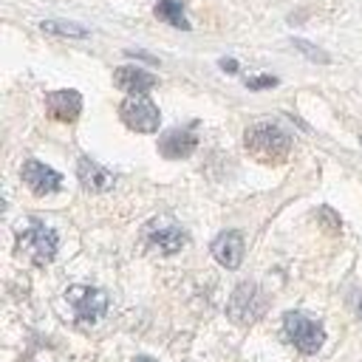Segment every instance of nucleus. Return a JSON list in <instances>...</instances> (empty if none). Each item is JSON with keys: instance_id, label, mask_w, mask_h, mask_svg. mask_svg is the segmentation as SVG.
<instances>
[{"instance_id": "2", "label": "nucleus", "mask_w": 362, "mask_h": 362, "mask_svg": "<svg viewBox=\"0 0 362 362\" xmlns=\"http://www.w3.org/2000/svg\"><path fill=\"white\" fill-rule=\"evenodd\" d=\"M57 243H59V240H57V232L48 229L45 223H37V221H31L25 229H20V238H17L20 252H23L34 266L51 263L54 255H57Z\"/></svg>"}, {"instance_id": "20", "label": "nucleus", "mask_w": 362, "mask_h": 362, "mask_svg": "<svg viewBox=\"0 0 362 362\" xmlns=\"http://www.w3.org/2000/svg\"><path fill=\"white\" fill-rule=\"evenodd\" d=\"M133 362H156V359H153V356H136Z\"/></svg>"}, {"instance_id": "1", "label": "nucleus", "mask_w": 362, "mask_h": 362, "mask_svg": "<svg viewBox=\"0 0 362 362\" xmlns=\"http://www.w3.org/2000/svg\"><path fill=\"white\" fill-rule=\"evenodd\" d=\"M243 144H246V150L257 161L272 164V161H283L288 156L291 139H288V133L280 124H274V122H257V124H252L246 130Z\"/></svg>"}, {"instance_id": "3", "label": "nucleus", "mask_w": 362, "mask_h": 362, "mask_svg": "<svg viewBox=\"0 0 362 362\" xmlns=\"http://www.w3.org/2000/svg\"><path fill=\"white\" fill-rule=\"evenodd\" d=\"M119 116L122 122L136 130V133H156L158 130V122H161V113L158 107L144 96V93H130L122 107H119Z\"/></svg>"}, {"instance_id": "16", "label": "nucleus", "mask_w": 362, "mask_h": 362, "mask_svg": "<svg viewBox=\"0 0 362 362\" xmlns=\"http://www.w3.org/2000/svg\"><path fill=\"white\" fill-rule=\"evenodd\" d=\"M294 48H300L308 59H314V62H328V57L317 48V45H311V42H305V40H294Z\"/></svg>"}, {"instance_id": "15", "label": "nucleus", "mask_w": 362, "mask_h": 362, "mask_svg": "<svg viewBox=\"0 0 362 362\" xmlns=\"http://www.w3.org/2000/svg\"><path fill=\"white\" fill-rule=\"evenodd\" d=\"M40 28L48 34H62V37H88V28H82L76 23H62V20H45V23H40Z\"/></svg>"}, {"instance_id": "5", "label": "nucleus", "mask_w": 362, "mask_h": 362, "mask_svg": "<svg viewBox=\"0 0 362 362\" xmlns=\"http://www.w3.org/2000/svg\"><path fill=\"white\" fill-rule=\"evenodd\" d=\"M283 328H286V337L303 351V354H317L322 348V325L300 311H288L286 320H283Z\"/></svg>"}, {"instance_id": "13", "label": "nucleus", "mask_w": 362, "mask_h": 362, "mask_svg": "<svg viewBox=\"0 0 362 362\" xmlns=\"http://www.w3.org/2000/svg\"><path fill=\"white\" fill-rule=\"evenodd\" d=\"M76 175H79V181H82V187L90 189V192H105V189L113 187V173L105 170L102 164H96V161L88 158V156L79 158V164H76Z\"/></svg>"}, {"instance_id": "14", "label": "nucleus", "mask_w": 362, "mask_h": 362, "mask_svg": "<svg viewBox=\"0 0 362 362\" xmlns=\"http://www.w3.org/2000/svg\"><path fill=\"white\" fill-rule=\"evenodd\" d=\"M156 17L164 20V23H170L173 28H189V23L184 17V8L175 0H158L156 3Z\"/></svg>"}, {"instance_id": "17", "label": "nucleus", "mask_w": 362, "mask_h": 362, "mask_svg": "<svg viewBox=\"0 0 362 362\" xmlns=\"http://www.w3.org/2000/svg\"><path fill=\"white\" fill-rule=\"evenodd\" d=\"M274 82H277L274 76H257V79H249L246 85L249 88H266V85H274Z\"/></svg>"}, {"instance_id": "12", "label": "nucleus", "mask_w": 362, "mask_h": 362, "mask_svg": "<svg viewBox=\"0 0 362 362\" xmlns=\"http://www.w3.org/2000/svg\"><path fill=\"white\" fill-rule=\"evenodd\" d=\"M195 144H198V139H195L192 130L175 127V130H167V133L161 136L158 153H161L164 158H187V156L195 150Z\"/></svg>"}, {"instance_id": "6", "label": "nucleus", "mask_w": 362, "mask_h": 362, "mask_svg": "<svg viewBox=\"0 0 362 362\" xmlns=\"http://www.w3.org/2000/svg\"><path fill=\"white\" fill-rule=\"evenodd\" d=\"M144 238H147V243H150L156 252H161V255H175V252L187 243L184 229H181L170 215L153 218V221L144 226Z\"/></svg>"}, {"instance_id": "10", "label": "nucleus", "mask_w": 362, "mask_h": 362, "mask_svg": "<svg viewBox=\"0 0 362 362\" xmlns=\"http://www.w3.org/2000/svg\"><path fill=\"white\" fill-rule=\"evenodd\" d=\"M113 85L124 93H147L156 85V76L136 65H122L113 71Z\"/></svg>"}, {"instance_id": "19", "label": "nucleus", "mask_w": 362, "mask_h": 362, "mask_svg": "<svg viewBox=\"0 0 362 362\" xmlns=\"http://www.w3.org/2000/svg\"><path fill=\"white\" fill-rule=\"evenodd\" d=\"M354 300H356V311L362 314V294H359V291H354Z\"/></svg>"}, {"instance_id": "4", "label": "nucleus", "mask_w": 362, "mask_h": 362, "mask_svg": "<svg viewBox=\"0 0 362 362\" xmlns=\"http://www.w3.org/2000/svg\"><path fill=\"white\" fill-rule=\"evenodd\" d=\"M65 300L79 322H96L107 311V294L93 286H71L65 291Z\"/></svg>"}, {"instance_id": "7", "label": "nucleus", "mask_w": 362, "mask_h": 362, "mask_svg": "<svg viewBox=\"0 0 362 362\" xmlns=\"http://www.w3.org/2000/svg\"><path fill=\"white\" fill-rule=\"evenodd\" d=\"M226 311H229V317H232L235 322H240V325L255 322V320L263 314V294H260V288H257L255 283H240V286L232 291Z\"/></svg>"}, {"instance_id": "8", "label": "nucleus", "mask_w": 362, "mask_h": 362, "mask_svg": "<svg viewBox=\"0 0 362 362\" xmlns=\"http://www.w3.org/2000/svg\"><path fill=\"white\" fill-rule=\"evenodd\" d=\"M23 181H25V187H28L34 195H51V192L59 189L62 175H59L57 170L45 167L42 161H37V158H28V161L23 164Z\"/></svg>"}, {"instance_id": "9", "label": "nucleus", "mask_w": 362, "mask_h": 362, "mask_svg": "<svg viewBox=\"0 0 362 362\" xmlns=\"http://www.w3.org/2000/svg\"><path fill=\"white\" fill-rule=\"evenodd\" d=\"M212 255L221 266L226 269H238L240 260H243V238L240 232L229 229V232H221L215 240H212Z\"/></svg>"}, {"instance_id": "18", "label": "nucleus", "mask_w": 362, "mask_h": 362, "mask_svg": "<svg viewBox=\"0 0 362 362\" xmlns=\"http://www.w3.org/2000/svg\"><path fill=\"white\" fill-rule=\"evenodd\" d=\"M221 68H223V71H235L238 65H235V59H221Z\"/></svg>"}, {"instance_id": "11", "label": "nucleus", "mask_w": 362, "mask_h": 362, "mask_svg": "<svg viewBox=\"0 0 362 362\" xmlns=\"http://www.w3.org/2000/svg\"><path fill=\"white\" fill-rule=\"evenodd\" d=\"M45 107L57 122H74L82 110V96L76 90H54L48 93Z\"/></svg>"}]
</instances>
